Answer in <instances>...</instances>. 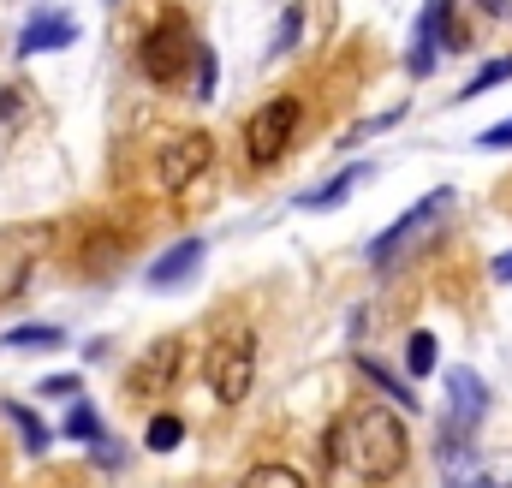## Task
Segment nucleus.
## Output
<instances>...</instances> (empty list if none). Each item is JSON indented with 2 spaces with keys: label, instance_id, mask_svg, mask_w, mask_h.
<instances>
[{
  "label": "nucleus",
  "instance_id": "nucleus-12",
  "mask_svg": "<svg viewBox=\"0 0 512 488\" xmlns=\"http://www.w3.org/2000/svg\"><path fill=\"white\" fill-rule=\"evenodd\" d=\"M197 262H203V239L173 244L167 256H155V262H149V286H155V292H161V286H179V280H191V274H197Z\"/></svg>",
  "mask_w": 512,
  "mask_h": 488
},
{
  "label": "nucleus",
  "instance_id": "nucleus-25",
  "mask_svg": "<svg viewBox=\"0 0 512 488\" xmlns=\"http://www.w3.org/2000/svg\"><path fill=\"white\" fill-rule=\"evenodd\" d=\"M292 36H298V6H292V12H286V30H280V36H274V54H286V48H292Z\"/></svg>",
  "mask_w": 512,
  "mask_h": 488
},
{
  "label": "nucleus",
  "instance_id": "nucleus-10",
  "mask_svg": "<svg viewBox=\"0 0 512 488\" xmlns=\"http://www.w3.org/2000/svg\"><path fill=\"white\" fill-rule=\"evenodd\" d=\"M447 12H453L447 0H429V6H423V18H417V36H411V60H405L417 78H429V72H435V60H441V30H447Z\"/></svg>",
  "mask_w": 512,
  "mask_h": 488
},
{
  "label": "nucleus",
  "instance_id": "nucleus-5",
  "mask_svg": "<svg viewBox=\"0 0 512 488\" xmlns=\"http://www.w3.org/2000/svg\"><path fill=\"white\" fill-rule=\"evenodd\" d=\"M209 161H215V137H209V131H185V137H173V143L161 149L155 179H161V191H185L191 179H203Z\"/></svg>",
  "mask_w": 512,
  "mask_h": 488
},
{
  "label": "nucleus",
  "instance_id": "nucleus-11",
  "mask_svg": "<svg viewBox=\"0 0 512 488\" xmlns=\"http://www.w3.org/2000/svg\"><path fill=\"white\" fill-rule=\"evenodd\" d=\"M78 42V24L60 18V12H36L18 36V54H48V48H72Z\"/></svg>",
  "mask_w": 512,
  "mask_h": 488
},
{
  "label": "nucleus",
  "instance_id": "nucleus-28",
  "mask_svg": "<svg viewBox=\"0 0 512 488\" xmlns=\"http://www.w3.org/2000/svg\"><path fill=\"white\" fill-rule=\"evenodd\" d=\"M495 280H512V250L507 256H495Z\"/></svg>",
  "mask_w": 512,
  "mask_h": 488
},
{
  "label": "nucleus",
  "instance_id": "nucleus-17",
  "mask_svg": "<svg viewBox=\"0 0 512 488\" xmlns=\"http://www.w3.org/2000/svg\"><path fill=\"white\" fill-rule=\"evenodd\" d=\"M66 435H72V441H84V447H96V441H102V417H96L90 405H72V417H66Z\"/></svg>",
  "mask_w": 512,
  "mask_h": 488
},
{
  "label": "nucleus",
  "instance_id": "nucleus-16",
  "mask_svg": "<svg viewBox=\"0 0 512 488\" xmlns=\"http://www.w3.org/2000/svg\"><path fill=\"white\" fill-rule=\"evenodd\" d=\"M143 441H149V453H173V447H179V441H185V423H179V417H167V411H161V417H155V423H149V435H143Z\"/></svg>",
  "mask_w": 512,
  "mask_h": 488
},
{
  "label": "nucleus",
  "instance_id": "nucleus-24",
  "mask_svg": "<svg viewBox=\"0 0 512 488\" xmlns=\"http://www.w3.org/2000/svg\"><path fill=\"white\" fill-rule=\"evenodd\" d=\"M477 149H512V120L489 125V131H483V137H477Z\"/></svg>",
  "mask_w": 512,
  "mask_h": 488
},
{
  "label": "nucleus",
  "instance_id": "nucleus-7",
  "mask_svg": "<svg viewBox=\"0 0 512 488\" xmlns=\"http://www.w3.org/2000/svg\"><path fill=\"white\" fill-rule=\"evenodd\" d=\"M179 369H185V346H179V340H155V346L131 364V375H126L131 399H161V393L179 381Z\"/></svg>",
  "mask_w": 512,
  "mask_h": 488
},
{
  "label": "nucleus",
  "instance_id": "nucleus-14",
  "mask_svg": "<svg viewBox=\"0 0 512 488\" xmlns=\"http://www.w3.org/2000/svg\"><path fill=\"white\" fill-rule=\"evenodd\" d=\"M239 488H310L292 465H251L245 477H239Z\"/></svg>",
  "mask_w": 512,
  "mask_h": 488
},
{
  "label": "nucleus",
  "instance_id": "nucleus-22",
  "mask_svg": "<svg viewBox=\"0 0 512 488\" xmlns=\"http://www.w3.org/2000/svg\"><path fill=\"white\" fill-rule=\"evenodd\" d=\"M197 96H203V102L215 96V54H209V48H197Z\"/></svg>",
  "mask_w": 512,
  "mask_h": 488
},
{
  "label": "nucleus",
  "instance_id": "nucleus-4",
  "mask_svg": "<svg viewBox=\"0 0 512 488\" xmlns=\"http://www.w3.org/2000/svg\"><path fill=\"white\" fill-rule=\"evenodd\" d=\"M298 120H304L298 96H274V102H262L251 120H245V155H251V167H268V161H280V149L292 143Z\"/></svg>",
  "mask_w": 512,
  "mask_h": 488
},
{
  "label": "nucleus",
  "instance_id": "nucleus-3",
  "mask_svg": "<svg viewBox=\"0 0 512 488\" xmlns=\"http://www.w3.org/2000/svg\"><path fill=\"white\" fill-rule=\"evenodd\" d=\"M191 60H197V42H191V24H185L179 12H167V18L137 42V66H143L149 84H179Z\"/></svg>",
  "mask_w": 512,
  "mask_h": 488
},
{
  "label": "nucleus",
  "instance_id": "nucleus-2",
  "mask_svg": "<svg viewBox=\"0 0 512 488\" xmlns=\"http://www.w3.org/2000/svg\"><path fill=\"white\" fill-rule=\"evenodd\" d=\"M203 375H209V393H215L221 405H239L256 387V334L251 328L221 334V340L209 346V358H203Z\"/></svg>",
  "mask_w": 512,
  "mask_h": 488
},
{
  "label": "nucleus",
  "instance_id": "nucleus-29",
  "mask_svg": "<svg viewBox=\"0 0 512 488\" xmlns=\"http://www.w3.org/2000/svg\"><path fill=\"white\" fill-rule=\"evenodd\" d=\"M453 488H489V477H453Z\"/></svg>",
  "mask_w": 512,
  "mask_h": 488
},
{
  "label": "nucleus",
  "instance_id": "nucleus-8",
  "mask_svg": "<svg viewBox=\"0 0 512 488\" xmlns=\"http://www.w3.org/2000/svg\"><path fill=\"white\" fill-rule=\"evenodd\" d=\"M483 405H489L483 381L471 369H447V435H471L477 417H483Z\"/></svg>",
  "mask_w": 512,
  "mask_h": 488
},
{
  "label": "nucleus",
  "instance_id": "nucleus-27",
  "mask_svg": "<svg viewBox=\"0 0 512 488\" xmlns=\"http://www.w3.org/2000/svg\"><path fill=\"white\" fill-rule=\"evenodd\" d=\"M471 6H483V12H495V18H501V12H512V0H471Z\"/></svg>",
  "mask_w": 512,
  "mask_h": 488
},
{
  "label": "nucleus",
  "instance_id": "nucleus-20",
  "mask_svg": "<svg viewBox=\"0 0 512 488\" xmlns=\"http://www.w3.org/2000/svg\"><path fill=\"white\" fill-rule=\"evenodd\" d=\"M358 369H364V375L376 381V393H387V399H399V405H417V399H411V387H399V381H393V375H387V369L376 364V358H358Z\"/></svg>",
  "mask_w": 512,
  "mask_h": 488
},
{
  "label": "nucleus",
  "instance_id": "nucleus-19",
  "mask_svg": "<svg viewBox=\"0 0 512 488\" xmlns=\"http://www.w3.org/2000/svg\"><path fill=\"white\" fill-rule=\"evenodd\" d=\"M507 78H512V54L507 60H495V66H483V72L459 90V102H471V96H483V90H495V84H507Z\"/></svg>",
  "mask_w": 512,
  "mask_h": 488
},
{
  "label": "nucleus",
  "instance_id": "nucleus-6",
  "mask_svg": "<svg viewBox=\"0 0 512 488\" xmlns=\"http://www.w3.org/2000/svg\"><path fill=\"white\" fill-rule=\"evenodd\" d=\"M447 203H453V191H429L423 203H411V209H405V215L387 227L382 239H370V268H393V262L405 256V244L417 239V233H423V227H429V221H435Z\"/></svg>",
  "mask_w": 512,
  "mask_h": 488
},
{
  "label": "nucleus",
  "instance_id": "nucleus-15",
  "mask_svg": "<svg viewBox=\"0 0 512 488\" xmlns=\"http://www.w3.org/2000/svg\"><path fill=\"white\" fill-rule=\"evenodd\" d=\"M60 340H66V334L48 328V322H30V328H12V334H6L12 352H48V346H60Z\"/></svg>",
  "mask_w": 512,
  "mask_h": 488
},
{
  "label": "nucleus",
  "instance_id": "nucleus-21",
  "mask_svg": "<svg viewBox=\"0 0 512 488\" xmlns=\"http://www.w3.org/2000/svg\"><path fill=\"white\" fill-rule=\"evenodd\" d=\"M6 417H12V423L24 429V447H30V453H42V447H48V429H42V423H36V417H30L24 405H6Z\"/></svg>",
  "mask_w": 512,
  "mask_h": 488
},
{
  "label": "nucleus",
  "instance_id": "nucleus-18",
  "mask_svg": "<svg viewBox=\"0 0 512 488\" xmlns=\"http://www.w3.org/2000/svg\"><path fill=\"white\" fill-rule=\"evenodd\" d=\"M435 358H441V352H435V334H423V328H417V334H411V346H405V364H411V375H429V369H435Z\"/></svg>",
  "mask_w": 512,
  "mask_h": 488
},
{
  "label": "nucleus",
  "instance_id": "nucleus-23",
  "mask_svg": "<svg viewBox=\"0 0 512 488\" xmlns=\"http://www.w3.org/2000/svg\"><path fill=\"white\" fill-rule=\"evenodd\" d=\"M42 393H48V399H78V375H48Z\"/></svg>",
  "mask_w": 512,
  "mask_h": 488
},
{
  "label": "nucleus",
  "instance_id": "nucleus-26",
  "mask_svg": "<svg viewBox=\"0 0 512 488\" xmlns=\"http://www.w3.org/2000/svg\"><path fill=\"white\" fill-rule=\"evenodd\" d=\"M12 114H18V96H12V90H0V120H12Z\"/></svg>",
  "mask_w": 512,
  "mask_h": 488
},
{
  "label": "nucleus",
  "instance_id": "nucleus-1",
  "mask_svg": "<svg viewBox=\"0 0 512 488\" xmlns=\"http://www.w3.org/2000/svg\"><path fill=\"white\" fill-rule=\"evenodd\" d=\"M322 465H346L358 483H393L411 465V435L382 399L346 405L322 441Z\"/></svg>",
  "mask_w": 512,
  "mask_h": 488
},
{
  "label": "nucleus",
  "instance_id": "nucleus-13",
  "mask_svg": "<svg viewBox=\"0 0 512 488\" xmlns=\"http://www.w3.org/2000/svg\"><path fill=\"white\" fill-rule=\"evenodd\" d=\"M364 179H370V167H346V173H334L328 185L304 191V197H298V209H334V203H346V191H352V185H364Z\"/></svg>",
  "mask_w": 512,
  "mask_h": 488
},
{
  "label": "nucleus",
  "instance_id": "nucleus-9",
  "mask_svg": "<svg viewBox=\"0 0 512 488\" xmlns=\"http://www.w3.org/2000/svg\"><path fill=\"white\" fill-rule=\"evenodd\" d=\"M36 239H48V233H42V227H24V233H6V239H0V304H6L12 292H24L30 262H36Z\"/></svg>",
  "mask_w": 512,
  "mask_h": 488
}]
</instances>
